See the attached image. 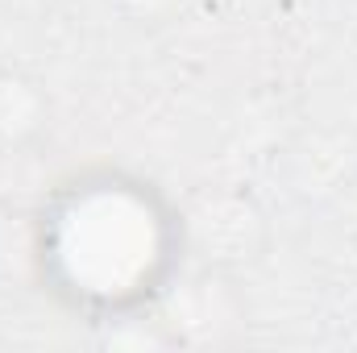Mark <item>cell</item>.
<instances>
[{"label":"cell","instance_id":"1","mask_svg":"<svg viewBox=\"0 0 357 353\" xmlns=\"http://www.w3.org/2000/svg\"><path fill=\"white\" fill-rule=\"evenodd\" d=\"M79 187L50 212V266L63 291L88 303L137 299L167 266V212L129 179L104 175Z\"/></svg>","mask_w":357,"mask_h":353},{"label":"cell","instance_id":"2","mask_svg":"<svg viewBox=\"0 0 357 353\" xmlns=\"http://www.w3.org/2000/svg\"><path fill=\"white\" fill-rule=\"evenodd\" d=\"M46 121V100L33 80L17 71H0V150L25 146Z\"/></svg>","mask_w":357,"mask_h":353}]
</instances>
